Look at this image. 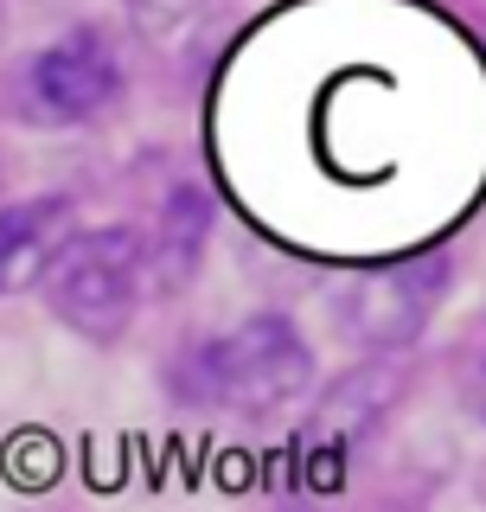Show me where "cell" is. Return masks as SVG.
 <instances>
[{"label": "cell", "mask_w": 486, "mask_h": 512, "mask_svg": "<svg viewBox=\"0 0 486 512\" xmlns=\"http://www.w3.org/2000/svg\"><path fill=\"white\" fill-rule=\"evenodd\" d=\"M314 384V346L288 314H250L218 340H199L180 352L173 391L199 410H231V416H275Z\"/></svg>", "instance_id": "6da1fadb"}, {"label": "cell", "mask_w": 486, "mask_h": 512, "mask_svg": "<svg viewBox=\"0 0 486 512\" xmlns=\"http://www.w3.org/2000/svg\"><path fill=\"white\" fill-rule=\"evenodd\" d=\"M45 301H52L58 327H71L90 346H116L135 320L141 295L154 288L148 276V244L128 224H103V231H71V244L45 269Z\"/></svg>", "instance_id": "7a4b0ae2"}, {"label": "cell", "mask_w": 486, "mask_h": 512, "mask_svg": "<svg viewBox=\"0 0 486 512\" xmlns=\"http://www.w3.org/2000/svg\"><path fill=\"white\" fill-rule=\"evenodd\" d=\"M448 282H455V263L442 250L410 256V263H384V269H359V276L333 282L327 314L333 327L346 333L352 346L365 352H403L429 333L435 308H442Z\"/></svg>", "instance_id": "3957f363"}, {"label": "cell", "mask_w": 486, "mask_h": 512, "mask_svg": "<svg viewBox=\"0 0 486 512\" xmlns=\"http://www.w3.org/2000/svg\"><path fill=\"white\" fill-rule=\"evenodd\" d=\"M116 96H122V58L109 45V32L71 26L20 64L13 116L32 128H77V122H96Z\"/></svg>", "instance_id": "277c9868"}, {"label": "cell", "mask_w": 486, "mask_h": 512, "mask_svg": "<svg viewBox=\"0 0 486 512\" xmlns=\"http://www.w3.org/2000/svg\"><path fill=\"white\" fill-rule=\"evenodd\" d=\"M71 199H20L7 205V224H0V282H7V295H26V288L45 282V269H52V256L71 244Z\"/></svg>", "instance_id": "5b68a950"}, {"label": "cell", "mask_w": 486, "mask_h": 512, "mask_svg": "<svg viewBox=\"0 0 486 512\" xmlns=\"http://www.w3.org/2000/svg\"><path fill=\"white\" fill-rule=\"evenodd\" d=\"M397 391H403V372H397V365H352V372L339 378L327 397H320L314 442L327 448L333 461H346L352 448H359V436H371V429H378V416L397 404Z\"/></svg>", "instance_id": "8992f818"}, {"label": "cell", "mask_w": 486, "mask_h": 512, "mask_svg": "<svg viewBox=\"0 0 486 512\" xmlns=\"http://www.w3.org/2000/svg\"><path fill=\"white\" fill-rule=\"evenodd\" d=\"M205 244H212V199L199 186H180L167 205H160V224H154V244H148V276L160 295L192 282Z\"/></svg>", "instance_id": "52a82bcc"}, {"label": "cell", "mask_w": 486, "mask_h": 512, "mask_svg": "<svg viewBox=\"0 0 486 512\" xmlns=\"http://www.w3.org/2000/svg\"><path fill=\"white\" fill-rule=\"evenodd\" d=\"M122 7H128V20H135L141 39H173L205 0H122Z\"/></svg>", "instance_id": "ba28073f"}, {"label": "cell", "mask_w": 486, "mask_h": 512, "mask_svg": "<svg viewBox=\"0 0 486 512\" xmlns=\"http://www.w3.org/2000/svg\"><path fill=\"white\" fill-rule=\"evenodd\" d=\"M467 404H474V416L486 423V359L474 365V378H467Z\"/></svg>", "instance_id": "9c48e42d"}]
</instances>
